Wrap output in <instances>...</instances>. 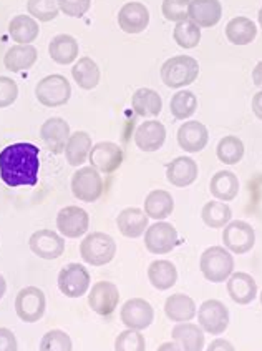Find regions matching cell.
<instances>
[{
	"instance_id": "cell-1",
	"label": "cell",
	"mask_w": 262,
	"mask_h": 351,
	"mask_svg": "<svg viewBox=\"0 0 262 351\" xmlns=\"http://www.w3.org/2000/svg\"><path fill=\"white\" fill-rule=\"evenodd\" d=\"M40 150L29 142L12 143L0 152V178L7 186H35L40 170Z\"/></svg>"
},
{
	"instance_id": "cell-2",
	"label": "cell",
	"mask_w": 262,
	"mask_h": 351,
	"mask_svg": "<svg viewBox=\"0 0 262 351\" xmlns=\"http://www.w3.org/2000/svg\"><path fill=\"white\" fill-rule=\"evenodd\" d=\"M199 270L211 283H224L234 273V256L224 247H209L201 253Z\"/></svg>"
},
{
	"instance_id": "cell-3",
	"label": "cell",
	"mask_w": 262,
	"mask_h": 351,
	"mask_svg": "<svg viewBox=\"0 0 262 351\" xmlns=\"http://www.w3.org/2000/svg\"><path fill=\"white\" fill-rule=\"evenodd\" d=\"M199 75V64L194 57L176 56L168 58L161 67V80L170 88H185L194 84Z\"/></svg>"
},
{
	"instance_id": "cell-4",
	"label": "cell",
	"mask_w": 262,
	"mask_h": 351,
	"mask_svg": "<svg viewBox=\"0 0 262 351\" xmlns=\"http://www.w3.org/2000/svg\"><path fill=\"white\" fill-rule=\"evenodd\" d=\"M80 255L92 267H105L116 255V241L103 232L88 233L80 243Z\"/></svg>"
},
{
	"instance_id": "cell-5",
	"label": "cell",
	"mask_w": 262,
	"mask_h": 351,
	"mask_svg": "<svg viewBox=\"0 0 262 351\" xmlns=\"http://www.w3.org/2000/svg\"><path fill=\"white\" fill-rule=\"evenodd\" d=\"M35 97L44 107H62L72 97V85L66 80V77L60 73H52L38 82L35 87Z\"/></svg>"
},
{
	"instance_id": "cell-6",
	"label": "cell",
	"mask_w": 262,
	"mask_h": 351,
	"mask_svg": "<svg viewBox=\"0 0 262 351\" xmlns=\"http://www.w3.org/2000/svg\"><path fill=\"white\" fill-rule=\"evenodd\" d=\"M72 193L85 204H95L103 195V178L95 167H81L72 177Z\"/></svg>"
},
{
	"instance_id": "cell-7",
	"label": "cell",
	"mask_w": 262,
	"mask_h": 351,
	"mask_svg": "<svg viewBox=\"0 0 262 351\" xmlns=\"http://www.w3.org/2000/svg\"><path fill=\"white\" fill-rule=\"evenodd\" d=\"M222 243L234 255H246L256 245V230L244 220H231L222 230Z\"/></svg>"
},
{
	"instance_id": "cell-8",
	"label": "cell",
	"mask_w": 262,
	"mask_h": 351,
	"mask_svg": "<svg viewBox=\"0 0 262 351\" xmlns=\"http://www.w3.org/2000/svg\"><path fill=\"white\" fill-rule=\"evenodd\" d=\"M45 293L37 287H25L15 298V313L23 323H37L45 315Z\"/></svg>"
},
{
	"instance_id": "cell-9",
	"label": "cell",
	"mask_w": 262,
	"mask_h": 351,
	"mask_svg": "<svg viewBox=\"0 0 262 351\" xmlns=\"http://www.w3.org/2000/svg\"><path fill=\"white\" fill-rule=\"evenodd\" d=\"M58 288L66 298H80L90 290V273L87 267L80 263H68L58 273Z\"/></svg>"
},
{
	"instance_id": "cell-10",
	"label": "cell",
	"mask_w": 262,
	"mask_h": 351,
	"mask_svg": "<svg viewBox=\"0 0 262 351\" xmlns=\"http://www.w3.org/2000/svg\"><path fill=\"white\" fill-rule=\"evenodd\" d=\"M178 245V232L168 221H156L148 225L144 232V247L153 255H166L171 253Z\"/></svg>"
},
{
	"instance_id": "cell-11",
	"label": "cell",
	"mask_w": 262,
	"mask_h": 351,
	"mask_svg": "<svg viewBox=\"0 0 262 351\" xmlns=\"http://www.w3.org/2000/svg\"><path fill=\"white\" fill-rule=\"evenodd\" d=\"M198 323L205 333L221 335L229 326V310L219 300H206L198 308Z\"/></svg>"
},
{
	"instance_id": "cell-12",
	"label": "cell",
	"mask_w": 262,
	"mask_h": 351,
	"mask_svg": "<svg viewBox=\"0 0 262 351\" xmlns=\"http://www.w3.org/2000/svg\"><path fill=\"white\" fill-rule=\"evenodd\" d=\"M29 247L34 255L44 260H57L65 252V238L53 230L42 228L32 233Z\"/></svg>"
},
{
	"instance_id": "cell-13",
	"label": "cell",
	"mask_w": 262,
	"mask_h": 351,
	"mask_svg": "<svg viewBox=\"0 0 262 351\" xmlns=\"http://www.w3.org/2000/svg\"><path fill=\"white\" fill-rule=\"evenodd\" d=\"M120 302V290L113 282L101 280L88 290V305L100 317H109Z\"/></svg>"
},
{
	"instance_id": "cell-14",
	"label": "cell",
	"mask_w": 262,
	"mask_h": 351,
	"mask_svg": "<svg viewBox=\"0 0 262 351\" xmlns=\"http://www.w3.org/2000/svg\"><path fill=\"white\" fill-rule=\"evenodd\" d=\"M90 215L87 210L70 205L62 208L57 215V230L64 238H80L88 232Z\"/></svg>"
},
{
	"instance_id": "cell-15",
	"label": "cell",
	"mask_w": 262,
	"mask_h": 351,
	"mask_svg": "<svg viewBox=\"0 0 262 351\" xmlns=\"http://www.w3.org/2000/svg\"><path fill=\"white\" fill-rule=\"evenodd\" d=\"M120 318L127 328L142 331L151 326L155 319V310L146 300L131 298L125 302V305L121 306Z\"/></svg>"
},
{
	"instance_id": "cell-16",
	"label": "cell",
	"mask_w": 262,
	"mask_h": 351,
	"mask_svg": "<svg viewBox=\"0 0 262 351\" xmlns=\"http://www.w3.org/2000/svg\"><path fill=\"white\" fill-rule=\"evenodd\" d=\"M88 162L100 173H113L123 163V150L115 142H100L92 147Z\"/></svg>"
},
{
	"instance_id": "cell-17",
	"label": "cell",
	"mask_w": 262,
	"mask_h": 351,
	"mask_svg": "<svg viewBox=\"0 0 262 351\" xmlns=\"http://www.w3.org/2000/svg\"><path fill=\"white\" fill-rule=\"evenodd\" d=\"M70 135H72V132H70L68 122L60 117H52V119L45 120L40 127V138L44 140L45 147L53 155L64 154Z\"/></svg>"
},
{
	"instance_id": "cell-18",
	"label": "cell",
	"mask_w": 262,
	"mask_h": 351,
	"mask_svg": "<svg viewBox=\"0 0 262 351\" xmlns=\"http://www.w3.org/2000/svg\"><path fill=\"white\" fill-rule=\"evenodd\" d=\"M118 25L127 34H142L150 25V10L142 2H128L118 12Z\"/></svg>"
},
{
	"instance_id": "cell-19",
	"label": "cell",
	"mask_w": 262,
	"mask_h": 351,
	"mask_svg": "<svg viewBox=\"0 0 262 351\" xmlns=\"http://www.w3.org/2000/svg\"><path fill=\"white\" fill-rule=\"evenodd\" d=\"M209 142V132L205 123L187 120L178 128V145L187 154H198L205 150Z\"/></svg>"
},
{
	"instance_id": "cell-20",
	"label": "cell",
	"mask_w": 262,
	"mask_h": 351,
	"mask_svg": "<svg viewBox=\"0 0 262 351\" xmlns=\"http://www.w3.org/2000/svg\"><path fill=\"white\" fill-rule=\"evenodd\" d=\"M222 17V5L219 0H191L187 7V19L199 29H211L218 25Z\"/></svg>"
},
{
	"instance_id": "cell-21",
	"label": "cell",
	"mask_w": 262,
	"mask_h": 351,
	"mask_svg": "<svg viewBox=\"0 0 262 351\" xmlns=\"http://www.w3.org/2000/svg\"><path fill=\"white\" fill-rule=\"evenodd\" d=\"M166 142V127L159 120H144L135 130V143L142 152H158Z\"/></svg>"
},
{
	"instance_id": "cell-22",
	"label": "cell",
	"mask_w": 262,
	"mask_h": 351,
	"mask_svg": "<svg viewBox=\"0 0 262 351\" xmlns=\"http://www.w3.org/2000/svg\"><path fill=\"white\" fill-rule=\"evenodd\" d=\"M226 288H228L231 300L237 303V305H249V303H252L257 298V283L249 273H233L226 280Z\"/></svg>"
},
{
	"instance_id": "cell-23",
	"label": "cell",
	"mask_w": 262,
	"mask_h": 351,
	"mask_svg": "<svg viewBox=\"0 0 262 351\" xmlns=\"http://www.w3.org/2000/svg\"><path fill=\"white\" fill-rule=\"evenodd\" d=\"M198 163L191 157H176L166 167V180L178 189H186L198 180Z\"/></svg>"
},
{
	"instance_id": "cell-24",
	"label": "cell",
	"mask_w": 262,
	"mask_h": 351,
	"mask_svg": "<svg viewBox=\"0 0 262 351\" xmlns=\"http://www.w3.org/2000/svg\"><path fill=\"white\" fill-rule=\"evenodd\" d=\"M116 227H118L120 233L123 237L131 238H140L144 235L148 228V215L144 213V210L136 208V206H130V208L121 210L116 217Z\"/></svg>"
},
{
	"instance_id": "cell-25",
	"label": "cell",
	"mask_w": 262,
	"mask_h": 351,
	"mask_svg": "<svg viewBox=\"0 0 262 351\" xmlns=\"http://www.w3.org/2000/svg\"><path fill=\"white\" fill-rule=\"evenodd\" d=\"M78 40L68 34L55 35L49 44V56L58 65H72L78 58Z\"/></svg>"
},
{
	"instance_id": "cell-26",
	"label": "cell",
	"mask_w": 262,
	"mask_h": 351,
	"mask_svg": "<svg viewBox=\"0 0 262 351\" xmlns=\"http://www.w3.org/2000/svg\"><path fill=\"white\" fill-rule=\"evenodd\" d=\"M164 313L174 323L191 322L198 313L194 300L185 293H173L164 302Z\"/></svg>"
},
{
	"instance_id": "cell-27",
	"label": "cell",
	"mask_w": 262,
	"mask_h": 351,
	"mask_svg": "<svg viewBox=\"0 0 262 351\" xmlns=\"http://www.w3.org/2000/svg\"><path fill=\"white\" fill-rule=\"evenodd\" d=\"M209 192L219 202L234 200L239 193V178L229 170H219L209 182Z\"/></svg>"
},
{
	"instance_id": "cell-28",
	"label": "cell",
	"mask_w": 262,
	"mask_h": 351,
	"mask_svg": "<svg viewBox=\"0 0 262 351\" xmlns=\"http://www.w3.org/2000/svg\"><path fill=\"white\" fill-rule=\"evenodd\" d=\"M171 337L183 351H202L205 348V330L191 322L178 323L171 331Z\"/></svg>"
},
{
	"instance_id": "cell-29",
	"label": "cell",
	"mask_w": 262,
	"mask_h": 351,
	"mask_svg": "<svg viewBox=\"0 0 262 351\" xmlns=\"http://www.w3.org/2000/svg\"><path fill=\"white\" fill-rule=\"evenodd\" d=\"M38 58V52L37 49L30 44V45H22L17 44L14 45L12 49L7 50L5 57H3V65L9 72L18 73V72H25V70H30L35 65Z\"/></svg>"
},
{
	"instance_id": "cell-30",
	"label": "cell",
	"mask_w": 262,
	"mask_h": 351,
	"mask_svg": "<svg viewBox=\"0 0 262 351\" xmlns=\"http://www.w3.org/2000/svg\"><path fill=\"white\" fill-rule=\"evenodd\" d=\"M131 107L136 115L144 119H153L161 114V95L153 88H138L131 97Z\"/></svg>"
},
{
	"instance_id": "cell-31",
	"label": "cell",
	"mask_w": 262,
	"mask_h": 351,
	"mask_svg": "<svg viewBox=\"0 0 262 351\" xmlns=\"http://www.w3.org/2000/svg\"><path fill=\"white\" fill-rule=\"evenodd\" d=\"M174 210L173 195L166 190H153L144 198V213L148 218H153L156 221L166 220Z\"/></svg>"
},
{
	"instance_id": "cell-32",
	"label": "cell",
	"mask_w": 262,
	"mask_h": 351,
	"mask_svg": "<svg viewBox=\"0 0 262 351\" xmlns=\"http://www.w3.org/2000/svg\"><path fill=\"white\" fill-rule=\"evenodd\" d=\"M9 34L12 40L22 45H30L32 42L37 40L38 34H40V27L38 22L35 21L32 15L21 14L15 15L9 23Z\"/></svg>"
},
{
	"instance_id": "cell-33",
	"label": "cell",
	"mask_w": 262,
	"mask_h": 351,
	"mask_svg": "<svg viewBox=\"0 0 262 351\" xmlns=\"http://www.w3.org/2000/svg\"><path fill=\"white\" fill-rule=\"evenodd\" d=\"M92 136L87 132H75L70 135L68 142L65 145V158L68 165L81 167L87 162L92 152Z\"/></svg>"
},
{
	"instance_id": "cell-34",
	"label": "cell",
	"mask_w": 262,
	"mask_h": 351,
	"mask_svg": "<svg viewBox=\"0 0 262 351\" xmlns=\"http://www.w3.org/2000/svg\"><path fill=\"white\" fill-rule=\"evenodd\" d=\"M148 280L156 290H171L176 285V280H178V270H176L174 263H171V261L155 260L148 267Z\"/></svg>"
},
{
	"instance_id": "cell-35",
	"label": "cell",
	"mask_w": 262,
	"mask_h": 351,
	"mask_svg": "<svg viewBox=\"0 0 262 351\" xmlns=\"http://www.w3.org/2000/svg\"><path fill=\"white\" fill-rule=\"evenodd\" d=\"M72 77L75 84L83 90H93L100 84L101 72L99 64L90 57L78 58V62L72 67Z\"/></svg>"
},
{
	"instance_id": "cell-36",
	"label": "cell",
	"mask_w": 262,
	"mask_h": 351,
	"mask_svg": "<svg viewBox=\"0 0 262 351\" xmlns=\"http://www.w3.org/2000/svg\"><path fill=\"white\" fill-rule=\"evenodd\" d=\"M257 35V27L251 19L234 17L226 25V37L233 45H249L252 44Z\"/></svg>"
},
{
	"instance_id": "cell-37",
	"label": "cell",
	"mask_w": 262,
	"mask_h": 351,
	"mask_svg": "<svg viewBox=\"0 0 262 351\" xmlns=\"http://www.w3.org/2000/svg\"><path fill=\"white\" fill-rule=\"evenodd\" d=\"M201 218L206 227L209 228H224L233 220V210L226 202L211 200L202 206Z\"/></svg>"
},
{
	"instance_id": "cell-38",
	"label": "cell",
	"mask_w": 262,
	"mask_h": 351,
	"mask_svg": "<svg viewBox=\"0 0 262 351\" xmlns=\"http://www.w3.org/2000/svg\"><path fill=\"white\" fill-rule=\"evenodd\" d=\"M216 155L219 162L224 165H237L244 157V143L236 135L222 136L216 147Z\"/></svg>"
},
{
	"instance_id": "cell-39",
	"label": "cell",
	"mask_w": 262,
	"mask_h": 351,
	"mask_svg": "<svg viewBox=\"0 0 262 351\" xmlns=\"http://www.w3.org/2000/svg\"><path fill=\"white\" fill-rule=\"evenodd\" d=\"M170 110L176 120L191 119L198 110V97L191 90H179L171 97Z\"/></svg>"
},
{
	"instance_id": "cell-40",
	"label": "cell",
	"mask_w": 262,
	"mask_h": 351,
	"mask_svg": "<svg viewBox=\"0 0 262 351\" xmlns=\"http://www.w3.org/2000/svg\"><path fill=\"white\" fill-rule=\"evenodd\" d=\"M173 38L181 49H194L201 42V29L194 22H191L189 19L181 21L176 23L173 30Z\"/></svg>"
},
{
	"instance_id": "cell-41",
	"label": "cell",
	"mask_w": 262,
	"mask_h": 351,
	"mask_svg": "<svg viewBox=\"0 0 262 351\" xmlns=\"http://www.w3.org/2000/svg\"><path fill=\"white\" fill-rule=\"evenodd\" d=\"M27 12L38 22H50L60 14L58 0H27Z\"/></svg>"
},
{
	"instance_id": "cell-42",
	"label": "cell",
	"mask_w": 262,
	"mask_h": 351,
	"mask_svg": "<svg viewBox=\"0 0 262 351\" xmlns=\"http://www.w3.org/2000/svg\"><path fill=\"white\" fill-rule=\"evenodd\" d=\"M115 351H146V340L138 330L127 328L116 337Z\"/></svg>"
},
{
	"instance_id": "cell-43",
	"label": "cell",
	"mask_w": 262,
	"mask_h": 351,
	"mask_svg": "<svg viewBox=\"0 0 262 351\" xmlns=\"http://www.w3.org/2000/svg\"><path fill=\"white\" fill-rule=\"evenodd\" d=\"M73 343L68 333L62 330H50L40 341V351H72Z\"/></svg>"
},
{
	"instance_id": "cell-44",
	"label": "cell",
	"mask_w": 262,
	"mask_h": 351,
	"mask_svg": "<svg viewBox=\"0 0 262 351\" xmlns=\"http://www.w3.org/2000/svg\"><path fill=\"white\" fill-rule=\"evenodd\" d=\"M191 0H163L161 12L164 19L170 22H181L187 19V7Z\"/></svg>"
},
{
	"instance_id": "cell-45",
	"label": "cell",
	"mask_w": 262,
	"mask_h": 351,
	"mask_svg": "<svg viewBox=\"0 0 262 351\" xmlns=\"http://www.w3.org/2000/svg\"><path fill=\"white\" fill-rule=\"evenodd\" d=\"M58 7L66 17L80 19L90 10L92 0H58Z\"/></svg>"
},
{
	"instance_id": "cell-46",
	"label": "cell",
	"mask_w": 262,
	"mask_h": 351,
	"mask_svg": "<svg viewBox=\"0 0 262 351\" xmlns=\"http://www.w3.org/2000/svg\"><path fill=\"white\" fill-rule=\"evenodd\" d=\"M18 97V85L9 77H0V108L10 107Z\"/></svg>"
},
{
	"instance_id": "cell-47",
	"label": "cell",
	"mask_w": 262,
	"mask_h": 351,
	"mask_svg": "<svg viewBox=\"0 0 262 351\" xmlns=\"http://www.w3.org/2000/svg\"><path fill=\"white\" fill-rule=\"evenodd\" d=\"M18 343L15 333L9 328H0V351H17Z\"/></svg>"
},
{
	"instance_id": "cell-48",
	"label": "cell",
	"mask_w": 262,
	"mask_h": 351,
	"mask_svg": "<svg viewBox=\"0 0 262 351\" xmlns=\"http://www.w3.org/2000/svg\"><path fill=\"white\" fill-rule=\"evenodd\" d=\"M206 351H236V348H234L231 341L224 340V338H218V340L211 343Z\"/></svg>"
},
{
	"instance_id": "cell-49",
	"label": "cell",
	"mask_w": 262,
	"mask_h": 351,
	"mask_svg": "<svg viewBox=\"0 0 262 351\" xmlns=\"http://www.w3.org/2000/svg\"><path fill=\"white\" fill-rule=\"evenodd\" d=\"M251 107H252L254 115H256L257 119H259L261 122H262V88L257 93H254Z\"/></svg>"
},
{
	"instance_id": "cell-50",
	"label": "cell",
	"mask_w": 262,
	"mask_h": 351,
	"mask_svg": "<svg viewBox=\"0 0 262 351\" xmlns=\"http://www.w3.org/2000/svg\"><path fill=\"white\" fill-rule=\"evenodd\" d=\"M252 80H254V85H257V87L262 88V60L257 62V65L252 70Z\"/></svg>"
},
{
	"instance_id": "cell-51",
	"label": "cell",
	"mask_w": 262,
	"mask_h": 351,
	"mask_svg": "<svg viewBox=\"0 0 262 351\" xmlns=\"http://www.w3.org/2000/svg\"><path fill=\"white\" fill-rule=\"evenodd\" d=\"M156 351H183V350L176 341H166V343H163V345H159Z\"/></svg>"
},
{
	"instance_id": "cell-52",
	"label": "cell",
	"mask_w": 262,
	"mask_h": 351,
	"mask_svg": "<svg viewBox=\"0 0 262 351\" xmlns=\"http://www.w3.org/2000/svg\"><path fill=\"white\" fill-rule=\"evenodd\" d=\"M5 291H7V282H5V278H3V276L0 275V300L3 298Z\"/></svg>"
},
{
	"instance_id": "cell-53",
	"label": "cell",
	"mask_w": 262,
	"mask_h": 351,
	"mask_svg": "<svg viewBox=\"0 0 262 351\" xmlns=\"http://www.w3.org/2000/svg\"><path fill=\"white\" fill-rule=\"evenodd\" d=\"M257 21H259V25L262 27V7H261V10H259V14H257Z\"/></svg>"
},
{
	"instance_id": "cell-54",
	"label": "cell",
	"mask_w": 262,
	"mask_h": 351,
	"mask_svg": "<svg viewBox=\"0 0 262 351\" xmlns=\"http://www.w3.org/2000/svg\"><path fill=\"white\" fill-rule=\"evenodd\" d=\"M259 298H261V306H262V291L259 293Z\"/></svg>"
}]
</instances>
